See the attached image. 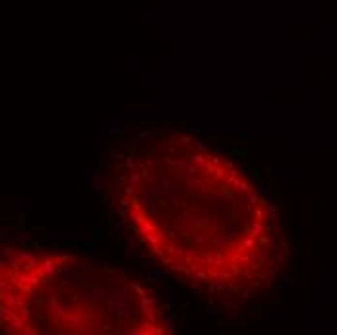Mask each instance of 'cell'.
<instances>
[{"instance_id": "cell-4", "label": "cell", "mask_w": 337, "mask_h": 335, "mask_svg": "<svg viewBox=\"0 0 337 335\" xmlns=\"http://www.w3.org/2000/svg\"><path fill=\"white\" fill-rule=\"evenodd\" d=\"M79 242H82V244L85 246L87 250H91V246H93V240H91V238H82V240H79Z\"/></svg>"}, {"instance_id": "cell-16", "label": "cell", "mask_w": 337, "mask_h": 335, "mask_svg": "<svg viewBox=\"0 0 337 335\" xmlns=\"http://www.w3.org/2000/svg\"><path fill=\"white\" fill-rule=\"evenodd\" d=\"M126 167H130V169H132V167H134V161H132V159H128V161H126Z\"/></svg>"}, {"instance_id": "cell-10", "label": "cell", "mask_w": 337, "mask_h": 335, "mask_svg": "<svg viewBox=\"0 0 337 335\" xmlns=\"http://www.w3.org/2000/svg\"><path fill=\"white\" fill-rule=\"evenodd\" d=\"M140 231H142V232H145V231L149 232V231H151V225H149V223H147V225H142V229H140Z\"/></svg>"}, {"instance_id": "cell-14", "label": "cell", "mask_w": 337, "mask_h": 335, "mask_svg": "<svg viewBox=\"0 0 337 335\" xmlns=\"http://www.w3.org/2000/svg\"><path fill=\"white\" fill-rule=\"evenodd\" d=\"M134 192H136V190H134L132 186H130V188H126V194H128V196H134Z\"/></svg>"}, {"instance_id": "cell-11", "label": "cell", "mask_w": 337, "mask_h": 335, "mask_svg": "<svg viewBox=\"0 0 337 335\" xmlns=\"http://www.w3.org/2000/svg\"><path fill=\"white\" fill-rule=\"evenodd\" d=\"M262 192H263V194H269V184H267V182H263V188H262Z\"/></svg>"}, {"instance_id": "cell-9", "label": "cell", "mask_w": 337, "mask_h": 335, "mask_svg": "<svg viewBox=\"0 0 337 335\" xmlns=\"http://www.w3.org/2000/svg\"><path fill=\"white\" fill-rule=\"evenodd\" d=\"M165 295H167L168 298H177V296H174V289H167V290H165Z\"/></svg>"}, {"instance_id": "cell-15", "label": "cell", "mask_w": 337, "mask_h": 335, "mask_svg": "<svg viewBox=\"0 0 337 335\" xmlns=\"http://www.w3.org/2000/svg\"><path fill=\"white\" fill-rule=\"evenodd\" d=\"M120 206H122V207H126V206H130V201H128V200H122V201H120Z\"/></svg>"}, {"instance_id": "cell-1", "label": "cell", "mask_w": 337, "mask_h": 335, "mask_svg": "<svg viewBox=\"0 0 337 335\" xmlns=\"http://www.w3.org/2000/svg\"><path fill=\"white\" fill-rule=\"evenodd\" d=\"M105 290L103 289H85L83 290V298H103Z\"/></svg>"}, {"instance_id": "cell-6", "label": "cell", "mask_w": 337, "mask_h": 335, "mask_svg": "<svg viewBox=\"0 0 337 335\" xmlns=\"http://www.w3.org/2000/svg\"><path fill=\"white\" fill-rule=\"evenodd\" d=\"M295 232H296V240H300L304 236V232H306V229H295Z\"/></svg>"}, {"instance_id": "cell-8", "label": "cell", "mask_w": 337, "mask_h": 335, "mask_svg": "<svg viewBox=\"0 0 337 335\" xmlns=\"http://www.w3.org/2000/svg\"><path fill=\"white\" fill-rule=\"evenodd\" d=\"M267 318H273V320H275V318H277V310H275V308H269V310H267Z\"/></svg>"}, {"instance_id": "cell-5", "label": "cell", "mask_w": 337, "mask_h": 335, "mask_svg": "<svg viewBox=\"0 0 337 335\" xmlns=\"http://www.w3.org/2000/svg\"><path fill=\"white\" fill-rule=\"evenodd\" d=\"M50 240H56V242H58V240H62L60 231H53V232H50Z\"/></svg>"}, {"instance_id": "cell-13", "label": "cell", "mask_w": 337, "mask_h": 335, "mask_svg": "<svg viewBox=\"0 0 337 335\" xmlns=\"http://www.w3.org/2000/svg\"><path fill=\"white\" fill-rule=\"evenodd\" d=\"M227 147H229V143H223V142L217 143V149H227Z\"/></svg>"}, {"instance_id": "cell-17", "label": "cell", "mask_w": 337, "mask_h": 335, "mask_svg": "<svg viewBox=\"0 0 337 335\" xmlns=\"http://www.w3.org/2000/svg\"><path fill=\"white\" fill-rule=\"evenodd\" d=\"M248 200H250V203H258V200H256V196H250Z\"/></svg>"}, {"instance_id": "cell-12", "label": "cell", "mask_w": 337, "mask_h": 335, "mask_svg": "<svg viewBox=\"0 0 337 335\" xmlns=\"http://www.w3.org/2000/svg\"><path fill=\"white\" fill-rule=\"evenodd\" d=\"M140 136H142V138H151V132H149V130H143Z\"/></svg>"}, {"instance_id": "cell-3", "label": "cell", "mask_w": 337, "mask_h": 335, "mask_svg": "<svg viewBox=\"0 0 337 335\" xmlns=\"http://www.w3.org/2000/svg\"><path fill=\"white\" fill-rule=\"evenodd\" d=\"M263 229H262V225H254V229H252V232H250V236H260V232H262Z\"/></svg>"}, {"instance_id": "cell-2", "label": "cell", "mask_w": 337, "mask_h": 335, "mask_svg": "<svg viewBox=\"0 0 337 335\" xmlns=\"http://www.w3.org/2000/svg\"><path fill=\"white\" fill-rule=\"evenodd\" d=\"M130 217H132V219H134L136 223H143V221H145L143 217H142L140 213H138V211H130Z\"/></svg>"}, {"instance_id": "cell-7", "label": "cell", "mask_w": 337, "mask_h": 335, "mask_svg": "<svg viewBox=\"0 0 337 335\" xmlns=\"http://www.w3.org/2000/svg\"><path fill=\"white\" fill-rule=\"evenodd\" d=\"M103 140H105V136H103V134H101V136H99V134H95V145L103 143Z\"/></svg>"}]
</instances>
